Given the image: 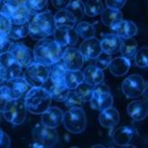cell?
Segmentation results:
<instances>
[{"label": "cell", "instance_id": "1", "mask_svg": "<svg viewBox=\"0 0 148 148\" xmlns=\"http://www.w3.org/2000/svg\"><path fill=\"white\" fill-rule=\"evenodd\" d=\"M33 53L35 62L45 66H50L62 59V47L54 40L43 38L37 42Z\"/></svg>", "mask_w": 148, "mask_h": 148}, {"label": "cell", "instance_id": "2", "mask_svg": "<svg viewBox=\"0 0 148 148\" xmlns=\"http://www.w3.org/2000/svg\"><path fill=\"white\" fill-rule=\"evenodd\" d=\"M28 25L29 35L38 41L53 35L56 28L54 18L51 11H43L34 14L28 22Z\"/></svg>", "mask_w": 148, "mask_h": 148}, {"label": "cell", "instance_id": "3", "mask_svg": "<svg viewBox=\"0 0 148 148\" xmlns=\"http://www.w3.org/2000/svg\"><path fill=\"white\" fill-rule=\"evenodd\" d=\"M27 111L34 115H42L51 107V98L42 87H31L24 97Z\"/></svg>", "mask_w": 148, "mask_h": 148}, {"label": "cell", "instance_id": "4", "mask_svg": "<svg viewBox=\"0 0 148 148\" xmlns=\"http://www.w3.org/2000/svg\"><path fill=\"white\" fill-rule=\"evenodd\" d=\"M62 124L66 130L72 134H80L87 127V117L82 108H69L63 114Z\"/></svg>", "mask_w": 148, "mask_h": 148}, {"label": "cell", "instance_id": "5", "mask_svg": "<svg viewBox=\"0 0 148 148\" xmlns=\"http://www.w3.org/2000/svg\"><path fill=\"white\" fill-rule=\"evenodd\" d=\"M27 109L23 99H10L4 108L2 114L5 119L14 125H22L26 118Z\"/></svg>", "mask_w": 148, "mask_h": 148}, {"label": "cell", "instance_id": "6", "mask_svg": "<svg viewBox=\"0 0 148 148\" xmlns=\"http://www.w3.org/2000/svg\"><path fill=\"white\" fill-rule=\"evenodd\" d=\"M24 72V77L31 87H42L50 76L49 67L35 61L29 63Z\"/></svg>", "mask_w": 148, "mask_h": 148}, {"label": "cell", "instance_id": "7", "mask_svg": "<svg viewBox=\"0 0 148 148\" xmlns=\"http://www.w3.org/2000/svg\"><path fill=\"white\" fill-rule=\"evenodd\" d=\"M113 102V97L110 94L109 88L106 84H103L101 82L94 86L93 95L90 100L91 108L102 111L108 108L112 107Z\"/></svg>", "mask_w": 148, "mask_h": 148}, {"label": "cell", "instance_id": "8", "mask_svg": "<svg viewBox=\"0 0 148 148\" xmlns=\"http://www.w3.org/2000/svg\"><path fill=\"white\" fill-rule=\"evenodd\" d=\"M22 72L23 67L14 60L9 51L0 54V78L7 81L22 76Z\"/></svg>", "mask_w": 148, "mask_h": 148}, {"label": "cell", "instance_id": "9", "mask_svg": "<svg viewBox=\"0 0 148 148\" xmlns=\"http://www.w3.org/2000/svg\"><path fill=\"white\" fill-rule=\"evenodd\" d=\"M145 86L146 82L141 75L132 74L123 80L121 88L127 98L136 99L142 96Z\"/></svg>", "mask_w": 148, "mask_h": 148}, {"label": "cell", "instance_id": "10", "mask_svg": "<svg viewBox=\"0 0 148 148\" xmlns=\"http://www.w3.org/2000/svg\"><path fill=\"white\" fill-rule=\"evenodd\" d=\"M32 136L34 141L38 142L43 147H53L59 142V135L56 128L47 127L42 124H38L33 128Z\"/></svg>", "mask_w": 148, "mask_h": 148}, {"label": "cell", "instance_id": "11", "mask_svg": "<svg viewBox=\"0 0 148 148\" xmlns=\"http://www.w3.org/2000/svg\"><path fill=\"white\" fill-rule=\"evenodd\" d=\"M42 87L49 92L51 100L53 99L59 102L64 101L65 98L70 92V90L65 86L63 80L56 79L50 76Z\"/></svg>", "mask_w": 148, "mask_h": 148}, {"label": "cell", "instance_id": "12", "mask_svg": "<svg viewBox=\"0 0 148 148\" xmlns=\"http://www.w3.org/2000/svg\"><path fill=\"white\" fill-rule=\"evenodd\" d=\"M30 88L31 86L29 85L23 75L9 79L5 82L6 92L11 99L23 98Z\"/></svg>", "mask_w": 148, "mask_h": 148}, {"label": "cell", "instance_id": "13", "mask_svg": "<svg viewBox=\"0 0 148 148\" xmlns=\"http://www.w3.org/2000/svg\"><path fill=\"white\" fill-rule=\"evenodd\" d=\"M62 60L65 67L69 71H77L83 67L84 58L79 51L74 47L68 46L62 51Z\"/></svg>", "mask_w": 148, "mask_h": 148}, {"label": "cell", "instance_id": "14", "mask_svg": "<svg viewBox=\"0 0 148 148\" xmlns=\"http://www.w3.org/2000/svg\"><path fill=\"white\" fill-rule=\"evenodd\" d=\"M9 53L18 63L21 64L22 67L26 66L33 62L34 53L31 49L27 47L23 42H14L12 43L9 48Z\"/></svg>", "mask_w": 148, "mask_h": 148}, {"label": "cell", "instance_id": "15", "mask_svg": "<svg viewBox=\"0 0 148 148\" xmlns=\"http://www.w3.org/2000/svg\"><path fill=\"white\" fill-rule=\"evenodd\" d=\"M79 51L81 55L83 56L84 60H94L102 51L100 41L96 38L95 36L88 39H85L80 43Z\"/></svg>", "mask_w": 148, "mask_h": 148}, {"label": "cell", "instance_id": "16", "mask_svg": "<svg viewBox=\"0 0 148 148\" xmlns=\"http://www.w3.org/2000/svg\"><path fill=\"white\" fill-rule=\"evenodd\" d=\"M53 35L54 41L57 42L59 45L62 46V48L75 45L79 40V34L76 32L75 28L72 29L55 28Z\"/></svg>", "mask_w": 148, "mask_h": 148}, {"label": "cell", "instance_id": "17", "mask_svg": "<svg viewBox=\"0 0 148 148\" xmlns=\"http://www.w3.org/2000/svg\"><path fill=\"white\" fill-rule=\"evenodd\" d=\"M136 135L137 131L136 128L123 125L114 130L112 134V140L116 145L125 147L132 142V140L136 136Z\"/></svg>", "mask_w": 148, "mask_h": 148}, {"label": "cell", "instance_id": "18", "mask_svg": "<svg viewBox=\"0 0 148 148\" xmlns=\"http://www.w3.org/2000/svg\"><path fill=\"white\" fill-rule=\"evenodd\" d=\"M63 111L58 107H50L42 114L41 124L50 128H57L62 124Z\"/></svg>", "mask_w": 148, "mask_h": 148}, {"label": "cell", "instance_id": "19", "mask_svg": "<svg viewBox=\"0 0 148 148\" xmlns=\"http://www.w3.org/2000/svg\"><path fill=\"white\" fill-rule=\"evenodd\" d=\"M111 30L114 32L116 35H118L121 39H127L134 37L137 34L138 29L136 25L134 22L129 20H119L110 26Z\"/></svg>", "mask_w": 148, "mask_h": 148}, {"label": "cell", "instance_id": "20", "mask_svg": "<svg viewBox=\"0 0 148 148\" xmlns=\"http://www.w3.org/2000/svg\"><path fill=\"white\" fill-rule=\"evenodd\" d=\"M127 113L133 120L142 121L148 116V103L140 99L133 100L127 105Z\"/></svg>", "mask_w": 148, "mask_h": 148}, {"label": "cell", "instance_id": "21", "mask_svg": "<svg viewBox=\"0 0 148 148\" xmlns=\"http://www.w3.org/2000/svg\"><path fill=\"white\" fill-rule=\"evenodd\" d=\"M120 121V115L116 108L110 107L100 111L99 122L103 127L112 129Z\"/></svg>", "mask_w": 148, "mask_h": 148}, {"label": "cell", "instance_id": "22", "mask_svg": "<svg viewBox=\"0 0 148 148\" xmlns=\"http://www.w3.org/2000/svg\"><path fill=\"white\" fill-rule=\"evenodd\" d=\"M53 18L55 27L59 29H72L77 25L76 18L67 9L58 10Z\"/></svg>", "mask_w": 148, "mask_h": 148}, {"label": "cell", "instance_id": "23", "mask_svg": "<svg viewBox=\"0 0 148 148\" xmlns=\"http://www.w3.org/2000/svg\"><path fill=\"white\" fill-rule=\"evenodd\" d=\"M131 62L130 60L123 56L116 57L112 59L108 65L109 71L116 77H122L125 75L130 69Z\"/></svg>", "mask_w": 148, "mask_h": 148}, {"label": "cell", "instance_id": "24", "mask_svg": "<svg viewBox=\"0 0 148 148\" xmlns=\"http://www.w3.org/2000/svg\"><path fill=\"white\" fill-rule=\"evenodd\" d=\"M122 40L123 39L114 33L106 34L100 41L101 49L103 51H106L109 54H114L119 51Z\"/></svg>", "mask_w": 148, "mask_h": 148}, {"label": "cell", "instance_id": "25", "mask_svg": "<svg viewBox=\"0 0 148 148\" xmlns=\"http://www.w3.org/2000/svg\"><path fill=\"white\" fill-rule=\"evenodd\" d=\"M104 72L102 70L98 68L94 64H90L87 66L83 71L84 81L91 86H96L104 80Z\"/></svg>", "mask_w": 148, "mask_h": 148}, {"label": "cell", "instance_id": "26", "mask_svg": "<svg viewBox=\"0 0 148 148\" xmlns=\"http://www.w3.org/2000/svg\"><path fill=\"white\" fill-rule=\"evenodd\" d=\"M25 1L22 2L10 16L9 18L12 22V24H14V25L26 24L32 18L33 14L25 5Z\"/></svg>", "mask_w": 148, "mask_h": 148}, {"label": "cell", "instance_id": "27", "mask_svg": "<svg viewBox=\"0 0 148 148\" xmlns=\"http://www.w3.org/2000/svg\"><path fill=\"white\" fill-rule=\"evenodd\" d=\"M100 19L103 25L110 27L116 22L123 19V14L120 9L110 8V7H106L103 9L100 14Z\"/></svg>", "mask_w": 148, "mask_h": 148}, {"label": "cell", "instance_id": "28", "mask_svg": "<svg viewBox=\"0 0 148 148\" xmlns=\"http://www.w3.org/2000/svg\"><path fill=\"white\" fill-rule=\"evenodd\" d=\"M83 81H84L83 72L80 71V70H77V71L68 70L63 77V82L70 90H74Z\"/></svg>", "mask_w": 148, "mask_h": 148}, {"label": "cell", "instance_id": "29", "mask_svg": "<svg viewBox=\"0 0 148 148\" xmlns=\"http://www.w3.org/2000/svg\"><path fill=\"white\" fill-rule=\"evenodd\" d=\"M137 50H138L137 42L133 37L122 40L119 51L123 57L128 59V60H131V59L135 57Z\"/></svg>", "mask_w": 148, "mask_h": 148}, {"label": "cell", "instance_id": "30", "mask_svg": "<svg viewBox=\"0 0 148 148\" xmlns=\"http://www.w3.org/2000/svg\"><path fill=\"white\" fill-rule=\"evenodd\" d=\"M75 30L78 33L79 36L81 37L83 40L94 37L96 34L95 27L91 24L85 21H81L78 23L75 26Z\"/></svg>", "mask_w": 148, "mask_h": 148}, {"label": "cell", "instance_id": "31", "mask_svg": "<svg viewBox=\"0 0 148 148\" xmlns=\"http://www.w3.org/2000/svg\"><path fill=\"white\" fill-rule=\"evenodd\" d=\"M104 8L101 0H88L85 4V14L90 17H95L100 14Z\"/></svg>", "mask_w": 148, "mask_h": 148}, {"label": "cell", "instance_id": "32", "mask_svg": "<svg viewBox=\"0 0 148 148\" xmlns=\"http://www.w3.org/2000/svg\"><path fill=\"white\" fill-rule=\"evenodd\" d=\"M67 9L77 21L81 20L85 16V5L81 0H71Z\"/></svg>", "mask_w": 148, "mask_h": 148}, {"label": "cell", "instance_id": "33", "mask_svg": "<svg viewBox=\"0 0 148 148\" xmlns=\"http://www.w3.org/2000/svg\"><path fill=\"white\" fill-rule=\"evenodd\" d=\"M29 35V25L28 23L23 25H14L12 24V27L8 37L14 40L23 39L25 37Z\"/></svg>", "mask_w": 148, "mask_h": 148}, {"label": "cell", "instance_id": "34", "mask_svg": "<svg viewBox=\"0 0 148 148\" xmlns=\"http://www.w3.org/2000/svg\"><path fill=\"white\" fill-rule=\"evenodd\" d=\"M49 67V72H50V77L56 79H61L63 80V77L65 75L66 71H67V68L65 67V65L61 59L60 61H58L51 65L48 66Z\"/></svg>", "mask_w": 148, "mask_h": 148}, {"label": "cell", "instance_id": "35", "mask_svg": "<svg viewBox=\"0 0 148 148\" xmlns=\"http://www.w3.org/2000/svg\"><path fill=\"white\" fill-rule=\"evenodd\" d=\"M93 90H94L93 86L83 81V82H81L75 90H74V91L77 93V95L84 102H90L93 95Z\"/></svg>", "mask_w": 148, "mask_h": 148}, {"label": "cell", "instance_id": "36", "mask_svg": "<svg viewBox=\"0 0 148 148\" xmlns=\"http://www.w3.org/2000/svg\"><path fill=\"white\" fill-rule=\"evenodd\" d=\"M134 59L137 67L148 68V47L145 46L138 49Z\"/></svg>", "mask_w": 148, "mask_h": 148}, {"label": "cell", "instance_id": "37", "mask_svg": "<svg viewBox=\"0 0 148 148\" xmlns=\"http://www.w3.org/2000/svg\"><path fill=\"white\" fill-rule=\"evenodd\" d=\"M64 104L68 108H82L84 101L81 99L79 96L77 95V93L72 90L70 91L67 95V97L64 99Z\"/></svg>", "mask_w": 148, "mask_h": 148}, {"label": "cell", "instance_id": "38", "mask_svg": "<svg viewBox=\"0 0 148 148\" xmlns=\"http://www.w3.org/2000/svg\"><path fill=\"white\" fill-rule=\"evenodd\" d=\"M48 3V0H25V5L34 14L42 12Z\"/></svg>", "mask_w": 148, "mask_h": 148}, {"label": "cell", "instance_id": "39", "mask_svg": "<svg viewBox=\"0 0 148 148\" xmlns=\"http://www.w3.org/2000/svg\"><path fill=\"white\" fill-rule=\"evenodd\" d=\"M112 60V57H111V54L106 53V51H101V53L94 59V65L97 66L98 68H99L100 70H105L107 68H108V65Z\"/></svg>", "mask_w": 148, "mask_h": 148}, {"label": "cell", "instance_id": "40", "mask_svg": "<svg viewBox=\"0 0 148 148\" xmlns=\"http://www.w3.org/2000/svg\"><path fill=\"white\" fill-rule=\"evenodd\" d=\"M11 27H12V22L10 18L4 13L0 12V36L8 37Z\"/></svg>", "mask_w": 148, "mask_h": 148}, {"label": "cell", "instance_id": "41", "mask_svg": "<svg viewBox=\"0 0 148 148\" xmlns=\"http://www.w3.org/2000/svg\"><path fill=\"white\" fill-rule=\"evenodd\" d=\"M23 1H25V0H4L2 9L0 12L4 13L8 17H10L12 13Z\"/></svg>", "mask_w": 148, "mask_h": 148}, {"label": "cell", "instance_id": "42", "mask_svg": "<svg viewBox=\"0 0 148 148\" xmlns=\"http://www.w3.org/2000/svg\"><path fill=\"white\" fill-rule=\"evenodd\" d=\"M11 44L12 43L7 36H0V54L8 51Z\"/></svg>", "mask_w": 148, "mask_h": 148}, {"label": "cell", "instance_id": "43", "mask_svg": "<svg viewBox=\"0 0 148 148\" xmlns=\"http://www.w3.org/2000/svg\"><path fill=\"white\" fill-rule=\"evenodd\" d=\"M127 0H106V5L110 8L121 9Z\"/></svg>", "mask_w": 148, "mask_h": 148}, {"label": "cell", "instance_id": "44", "mask_svg": "<svg viewBox=\"0 0 148 148\" xmlns=\"http://www.w3.org/2000/svg\"><path fill=\"white\" fill-rule=\"evenodd\" d=\"M71 2V0H51V5L58 10L66 9Z\"/></svg>", "mask_w": 148, "mask_h": 148}, {"label": "cell", "instance_id": "45", "mask_svg": "<svg viewBox=\"0 0 148 148\" xmlns=\"http://www.w3.org/2000/svg\"><path fill=\"white\" fill-rule=\"evenodd\" d=\"M0 147H10V138L0 128Z\"/></svg>", "mask_w": 148, "mask_h": 148}, {"label": "cell", "instance_id": "46", "mask_svg": "<svg viewBox=\"0 0 148 148\" xmlns=\"http://www.w3.org/2000/svg\"><path fill=\"white\" fill-rule=\"evenodd\" d=\"M10 99H10V97L8 96V94H7V92H6V88H5V87L4 91H3L1 94H0V112H2L3 109H4V108H5V105H6V103L8 102Z\"/></svg>", "mask_w": 148, "mask_h": 148}, {"label": "cell", "instance_id": "47", "mask_svg": "<svg viewBox=\"0 0 148 148\" xmlns=\"http://www.w3.org/2000/svg\"><path fill=\"white\" fill-rule=\"evenodd\" d=\"M142 95H143V97H144V100L148 103V84H146V86L145 88V90H144Z\"/></svg>", "mask_w": 148, "mask_h": 148}, {"label": "cell", "instance_id": "48", "mask_svg": "<svg viewBox=\"0 0 148 148\" xmlns=\"http://www.w3.org/2000/svg\"><path fill=\"white\" fill-rule=\"evenodd\" d=\"M5 82H6V81L5 79H3L2 78H0V94H1L4 91V90H5Z\"/></svg>", "mask_w": 148, "mask_h": 148}, {"label": "cell", "instance_id": "49", "mask_svg": "<svg viewBox=\"0 0 148 148\" xmlns=\"http://www.w3.org/2000/svg\"><path fill=\"white\" fill-rule=\"evenodd\" d=\"M92 147H104V145H93Z\"/></svg>", "mask_w": 148, "mask_h": 148}, {"label": "cell", "instance_id": "50", "mask_svg": "<svg viewBox=\"0 0 148 148\" xmlns=\"http://www.w3.org/2000/svg\"><path fill=\"white\" fill-rule=\"evenodd\" d=\"M1 1H2V0H0V4H1Z\"/></svg>", "mask_w": 148, "mask_h": 148}, {"label": "cell", "instance_id": "51", "mask_svg": "<svg viewBox=\"0 0 148 148\" xmlns=\"http://www.w3.org/2000/svg\"><path fill=\"white\" fill-rule=\"evenodd\" d=\"M81 1H82V0H81Z\"/></svg>", "mask_w": 148, "mask_h": 148}, {"label": "cell", "instance_id": "52", "mask_svg": "<svg viewBox=\"0 0 148 148\" xmlns=\"http://www.w3.org/2000/svg\"><path fill=\"white\" fill-rule=\"evenodd\" d=\"M3 1H4V0H3Z\"/></svg>", "mask_w": 148, "mask_h": 148}]
</instances>
